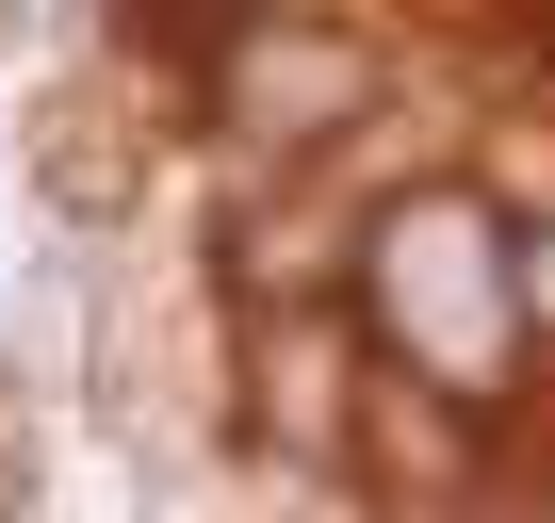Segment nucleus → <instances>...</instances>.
Returning a JSON list of instances; mask_svg holds the SVG:
<instances>
[{"label": "nucleus", "instance_id": "obj_1", "mask_svg": "<svg viewBox=\"0 0 555 523\" xmlns=\"http://www.w3.org/2000/svg\"><path fill=\"white\" fill-rule=\"evenodd\" d=\"M360 311H376V360L425 377V393H506V344H522V245L490 196L425 180L376 213L360 245Z\"/></svg>", "mask_w": 555, "mask_h": 523}, {"label": "nucleus", "instance_id": "obj_2", "mask_svg": "<svg viewBox=\"0 0 555 523\" xmlns=\"http://www.w3.org/2000/svg\"><path fill=\"white\" fill-rule=\"evenodd\" d=\"M212 82H229L245 148H311V131H344L376 99V34H344V17H245L212 50Z\"/></svg>", "mask_w": 555, "mask_h": 523}, {"label": "nucleus", "instance_id": "obj_3", "mask_svg": "<svg viewBox=\"0 0 555 523\" xmlns=\"http://www.w3.org/2000/svg\"><path fill=\"white\" fill-rule=\"evenodd\" d=\"M245 425L295 458V474H360V458H376V393H360V360H344L327 311H278V328H261V360H245Z\"/></svg>", "mask_w": 555, "mask_h": 523}, {"label": "nucleus", "instance_id": "obj_4", "mask_svg": "<svg viewBox=\"0 0 555 523\" xmlns=\"http://www.w3.org/2000/svg\"><path fill=\"white\" fill-rule=\"evenodd\" d=\"M0 523H34V393L0 377Z\"/></svg>", "mask_w": 555, "mask_h": 523}, {"label": "nucleus", "instance_id": "obj_5", "mask_svg": "<svg viewBox=\"0 0 555 523\" xmlns=\"http://www.w3.org/2000/svg\"><path fill=\"white\" fill-rule=\"evenodd\" d=\"M522 328H555V213L522 229Z\"/></svg>", "mask_w": 555, "mask_h": 523}]
</instances>
